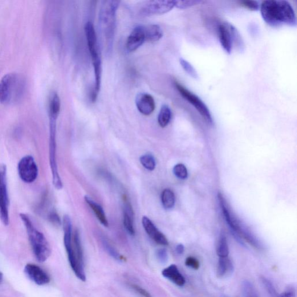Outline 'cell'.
<instances>
[{"instance_id":"6da1fadb","label":"cell","mask_w":297,"mask_h":297,"mask_svg":"<svg viewBox=\"0 0 297 297\" xmlns=\"http://www.w3.org/2000/svg\"><path fill=\"white\" fill-rule=\"evenodd\" d=\"M262 17L268 24L274 27L284 25L294 27L296 18L293 8L284 0H267L260 6Z\"/></svg>"},{"instance_id":"7a4b0ae2","label":"cell","mask_w":297,"mask_h":297,"mask_svg":"<svg viewBox=\"0 0 297 297\" xmlns=\"http://www.w3.org/2000/svg\"><path fill=\"white\" fill-rule=\"evenodd\" d=\"M26 89V80L19 73H10L0 80V103L5 105L18 103Z\"/></svg>"},{"instance_id":"3957f363","label":"cell","mask_w":297,"mask_h":297,"mask_svg":"<svg viewBox=\"0 0 297 297\" xmlns=\"http://www.w3.org/2000/svg\"><path fill=\"white\" fill-rule=\"evenodd\" d=\"M120 3L119 1H105L100 10V30L104 39L105 50L109 53L112 50L116 28V12Z\"/></svg>"},{"instance_id":"277c9868","label":"cell","mask_w":297,"mask_h":297,"mask_svg":"<svg viewBox=\"0 0 297 297\" xmlns=\"http://www.w3.org/2000/svg\"><path fill=\"white\" fill-rule=\"evenodd\" d=\"M20 217L25 226L28 241L36 259L40 262L46 261L51 253L50 244L43 234L37 229L27 215L22 213Z\"/></svg>"},{"instance_id":"5b68a950","label":"cell","mask_w":297,"mask_h":297,"mask_svg":"<svg viewBox=\"0 0 297 297\" xmlns=\"http://www.w3.org/2000/svg\"><path fill=\"white\" fill-rule=\"evenodd\" d=\"M88 50L90 54L95 75V84L91 94V101L96 102L101 89L102 78V62L100 56L98 44L94 26L91 22H88L85 26Z\"/></svg>"},{"instance_id":"8992f818","label":"cell","mask_w":297,"mask_h":297,"mask_svg":"<svg viewBox=\"0 0 297 297\" xmlns=\"http://www.w3.org/2000/svg\"><path fill=\"white\" fill-rule=\"evenodd\" d=\"M63 228L64 245L68 254L69 262L77 277L81 281L85 282L86 276H85V271L83 268L80 267L75 258L74 250H73V244L72 243V222L70 217L67 215H65L63 218Z\"/></svg>"},{"instance_id":"52a82bcc","label":"cell","mask_w":297,"mask_h":297,"mask_svg":"<svg viewBox=\"0 0 297 297\" xmlns=\"http://www.w3.org/2000/svg\"><path fill=\"white\" fill-rule=\"evenodd\" d=\"M56 120L50 119V144H49V154H50V163L52 175V183L55 188L61 189L63 188L62 182L59 176L58 165L56 162Z\"/></svg>"},{"instance_id":"ba28073f","label":"cell","mask_w":297,"mask_h":297,"mask_svg":"<svg viewBox=\"0 0 297 297\" xmlns=\"http://www.w3.org/2000/svg\"><path fill=\"white\" fill-rule=\"evenodd\" d=\"M10 199L7 185V169L6 165L0 166V219L4 225L9 224Z\"/></svg>"},{"instance_id":"9c48e42d","label":"cell","mask_w":297,"mask_h":297,"mask_svg":"<svg viewBox=\"0 0 297 297\" xmlns=\"http://www.w3.org/2000/svg\"><path fill=\"white\" fill-rule=\"evenodd\" d=\"M218 36L222 47L229 54L233 51L234 43L238 44L242 40L237 28L228 23H223L219 26Z\"/></svg>"},{"instance_id":"30bf717a","label":"cell","mask_w":297,"mask_h":297,"mask_svg":"<svg viewBox=\"0 0 297 297\" xmlns=\"http://www.w3.org/2000/svg\"><path fill=\"white\" fill-rule=\"evenodd\" d=\"M177 90L180 94L187 101L189 102L191 105H192L194 108H196L199 113L203 117L207 123L210 124L213 123V119L209 109L207 108L206 105L203 103V101L197 96L196 94L190 92L188 89L183 86L178 82L175 83Z\"/></svg>"},{"instance_id":"8fae6325","label":"cell","mask_w":297,"mask_h":297,"mask_svg":"<svg viewBox=\"0 0 297 297\" xmlns=\"http://www.w3.org/2000/svg\"><path fill=\"white\" fill-rule=\"evenodd\" d=\"M19 177L27 184L34 182L38 176V168L34 158L26 156L20 160L18 166Z\"/></svg>"},{"instance_id":"7c38bea8","label":"cell","mask_w":297,"mask_h":297,"mask_svg":"<svg viewBox=\"0 0 297 297\" xmlns=\"http://www.w3.org/2000/svg\"><path fill=\"white\" fill-rule=\"evenodd\" d=\"M176 6V1H149L142 6L140 12L142 15H162L172 11Z\"/></svg>"},{"instance_id":"4fadbf2b","label":"cell","mask_w":297,"mask_h":297,"mask_svg":"<svg viewBox=\"0 0 297 297\" xmlns=\"http://www.w3.org/2000/svg\"><path fill=\"white\" fill-rule=\"evenodd\" d=\"M24 271L27 278L39 286L46 285L50 282V276L36 264L27 263Z\"/></svg>"},{"instance_id":"5bb4252c","label":"cell","mask_w":297,"mask_h":297,"mask_svg":"<svg viewBox=\"0 0 297 297\" xmlns=\"http://www.w3.org/2000/svg\"><path fill=\"white\" fill-rule=\"evenodd\" d=\"M136 104L138 111L145 116L151 115L156 108L153 97L146 93H140L137 96Z\"/></svg>"},{"instance_id":"9a60e30c","label":"cell","mask_w":297,"mask_h":297,"mask_svg":"<svg viewBox=\"0 0 297 297\" xmlns=\"http://www.w3.org/2000/svg\"><path fill=\"white\" fill-rule=\"evenodd\" d=\"M146 42L144 25L134 28L128 37L126 47L129 52L138 50Z\"/></svg>"},{"instance_id":"2e32d148","label":"cell","mask_w":297,"mask_h":297,"mask_svg":"<svg viewBox=\"0 0 297 297\" xmlns=\"http://www.w3.org/2000/svg\"><path fill=\"white\" fill-rule=\"evenodd\" d=\"M142 225L146 233L154 242L162 246H168L169 242L165 236L158 230L149 218L144 217L142 219Z\"/></svg>"},{"instance_id":"e0dca14e","label":"cell","mask_w":297,"mask_h":297,"mask_svg":"<svg viewBox=\"0 0 297 297\" xmlns=\"http://www.w3.org/2000/svg\"><path fill=\"white\" fill-rule=\"evenodd\" d=\"M162 275L178 286L182 287L185 285L186 282L185 278L174 264L165 268L162 271Z\"/></svg>"},{"instance_id":"ac0fdd59","label":"cell","mask_w":297,"mask_h":297,"mask_svg":"<svg viewBox=\"0 0 297 297\" xmlns=\"http://www.w3.org/2000/svg\"><path fill=\"white\" fill-rule=\"evenodd\" d=\"M144 26L146 42H156L163 36V31L157 24H148Z\"/></svg>"},{"instance_id":"d6986e66","label":"cell","mask_w":297,"mask_h":297,"mask_svg":"<svg viewBox=\"0 0 297 297\" xmlns=\"http://www.w3.org/2000/svg\"><path fill=\"white\" fill-rule=\"evenodd\" d=\"M234 267L228 257L219 258L217 274L219 278L228 277L233 274Z\"/></svg>"},{"instance_id":"ffe728a7","label":"cell","mask_w":297,"mask_h":297,"mask_svg":"<svg viewBox=\"0 0 297 297\" xmlns=\"http://www.w3.org/2000/svg\"><path fill=\"white\" fill-rule=\"evenodd\" d=\"M125 202V210L124 213V225L125 228L128 233L131 235H135L136 232L134 229L133 223V210L131 206L127 202V199L126 197L124 198Z\"/></svg>"},{"instance_id":"44dd1931","label":"cell","mask_w":297,"mask_h":297,"mask_svg":"<svg viewBox=\"0 0 297 297\" xmlns=\"http://www.w3.org/2000/svg\"><path fill=\"white\" fill-rule=\"evenodd\" d=\"M85 202L87 203L90 208L93 211V213H95L96 216L100 222L103 224L104 226L106 227L109 226V223L108 221V219L107 217H106V215L105 213V211L102 207L97 204L96 202L93 201L92 199L88 196H85L84 197Z\"/></svg>"},{"instance_id":"7402d4cb","label":"cell","mask_w":297,"mask_h":297,"mask_svg":"<svg viewBox=\"0 0 297 297\" xmlns=\"http://www.w3.org/2000/svg\"><path fill=\"white\" fill-rule=\"evenodd\" d=\"M73 250L75 258L79 266L84 269V257L82 246H81L80 234L79 232L76 230L74 235V243H73Z\"/></svg>"},{"instance_id":"603a6c76","label":"cell","mask_w":297,"mask_h":297,"mask_svg":"<svg viewBox=\"0 0 297 297\" xmlns=\"http://www.w3.org/2000/svg\"><path fill=\"white\" fill-rule=\"evenodd\" d=\"M216 251L219 258L228 257L229 249L226 236L222 233L219 237L216 246Z\"/></svg>"},{"instance_id":"cb8c5ba5","label":"cell","mask_w":297,"mask_h":297,"mask_svg":"<svg viewBox=\"0 0 297 297\" xmlns=\"http://www.w3.org/2000/svg\"><path fill=\"white\" fill-rule=\"evenodd\" d=\"M172 113L169 106L162 105L158 116V123L162 128L167 127L172 119Z\"/></svg>"},{"instance_id":"d4e9b609","label":"cell","mask_w":297,"mask_h":297,"mask_svg":"<svg viewBox=\"0 0 297 297\" xmlns=\"http://www.w3.org/2000/svg\"><path fill=\"white\" fill-rule=\"evenodd\" d=\"M161 202L162 206L166 209L173 208L176 202V197L172 190L166 189L161 194Z\"/></svg>"},{"instance_id":"484cf974","label":"cell","mask_w":297,"mask_h":297,"mask_svg":"<svg viewBox=\"0 0 297 297\" xmlns=\"http://www.w3.org/2000/svg\"><path fill=\"white\" fill-rule=\"evenodd\" d=\"M243 297H258L253 284L248 280H245L242 284Z\"/></svg>"},{"instance_id":"4316f807","label":"cell","mask_w":297,"mask_h":297,"mask_svg":"<svg viewBox=\"0 0 297 297\" xmlns=\"http://www.w3.org/2000/svg\"><path fill=\"white\" fill-rule=\"evenodd\" d=\"M140 162L146 169L153 171L156 168V162L154 157L150 154H145L140 158Z\"/></svg>"},{"instance_id":"83f0119b","label":"cell","mask_w":297,"mask_h":297,"mask_svg":"<svg viewBox=\"0 0 297 297\" xmlns=\"http://www.w3.org/2000/svg\"><path fill=\"white\" fill-rule=\"evenodd\" d=\"M180 62L182 68L190 77H192L194 79H199L197 73L192 64L183 58H180Z\"/></svg>"},{"instance_id":"f1b7e54d","label":"cell","mask_w":297,"mask_h":297,"mask_svg":"<svg viewBox=\"0 0 297 297\" xmlns=\"http://www.w3.org/2000/svg\"><path fill=\"white\" fill-rule=\"evenodd\" d=\"M173 172L177 178L181 180H185L188 178V173L186 167L183 164H178L175 166Z\"/></svg>"},{"instance_id":"f546056e","label":"cell","mask_w":297,"mask_h":297,"mask_svg":"<svg viewBox=\"0 0 297 297\" xmlns=\"http://www.w3.org/2000/svg\"><path fill=\"white\" fill-rule=\"evenodd\" d=\"M201 1L197 0H189V1H176V6L178 9L185 10L187 8L198 5Z\"/></svg>"},{"instance_id":"4dcf8cb0","label":"cell","mask_w":297,"mask_h":297,"mask_svg":"<svg viewBox=\"0 0 297 297\" xmlns=\"http://www.w3.org/2000/svg\"><path fill=\"white\" fill-rule=\"evenodd\" d=\"M241 6L251 11H257L260 9L259 3L257 1H245L241 3Z\"/></svg>"},{"instance_id":"1f68e13d","label":"cell","mask_w":297,"mask_h":297,"mask_svg":"<svg viewBox=\"0 0 297 297\" xmlns=\"http://www.w3.org/2000/svg\"><path fill=\"white\" fill-rule=\"evenodd\" d=\"M185 264L186 266L190 268H193L194 270H198L200 267V263H199L198 260L193 257H189L186 258L185 261Z\"/></svg>"},{"instance_id":"d6a6232c","label":"cell","mask_w":297,"mask_h":297,"mask_svg":"<svg viewBox=\"0 0 297 297\" xmlns=\"http://www.w3.org/2000/svg\"><path fill=\"white\" fill-rule=\"evenodd\" d=\"M131 287L142 297H152L149 292L137 284H131Z\"/></svg>"},{"instance_id":"836d02e7","label":"cell","mask_w":297,"mask_h":297,"mask_svg":"<svg viewBox=\"0 0 297 297\" xmlns=\"http://www.w3.org/2000/svg\"><path fill=\"white\" fill-rule=\"evenodd\" d=\"M105 247L107 249L109 254L112 256L114 258L119 260V261L122 260L121 256L111 245H109L108 243H105Z\"/></svg>"},{"instance_id":"e575fe53","label":"cell","mask_w":297,"mask_h":297,"mask_svg":"<svg viewBox=\"0 0 297 297\" xmlns=\"http://www.w3.org/2000/svg\"><path fill=\"white\" fill-rule=\"evenodd\" d=\"M157 257L162 263H166L168 260V254L164 249H160L157 252Z\"/></svg>"},{"instance_id":"d590c367","label":"cell","mask_w":297,"mask_h":297,"mask_svg":"<svg viewBox=\"0 0 297 297\" xmlns=\"http://www.w3.org/2000/svg\"><path fill=\"white\" fill-rule=\"evenodd\" d=\"M263 283L264 285H265L267 287V289L268 290V291L270 292V294L272 296L276 297V292L275 290V288L274 287L273 285H272V283L269 281V280L263 279Z\"/></svg>"},{"instance_id":"8d00e7d4","label":"cell","mask_w":297,"mask_h":297,"mask_svg":"<svg viewBox=\"0 0 297 297\" xmlns=\"http://www.w3.org/2000/svg\"><path fill=\"white\" fill-rule=\"evenodd\" d=\"M279 297H295V292L293 289H288L283 292Z\"/></svg>"},{"instance_id":"74e56055","label":"cell","mask_w":297,"mask_h":297,"mask_svg":"<svg viewBox=\"0 0 297 297\" xmlns=\"http://www.w3.org/2000/svg\"><path fill=\"white\" fill-rule=\"evenodd\" d=\"M176 251L179 254H182L184 251V247L181 244L178 245L176 247Z\"/></svg>"},{"instance_id":"f35d334b","label":"cell","mask_w":297,"mask_h":297,"mask_svg":"<svg viewBox=\"0 0 297 297\" xmlns=\"http://www.w3.org/2000/svg\"><path fill=\"white\" fill-rule=\"evenodd\" d=\"M3 280V275L2 272H0V283H1Z\"/></svg>"},{"instance_id":"ab89813d","label":"cell","mask_w":297,"mask_h":297,"mask_svg":"<svg viewBox=\"0 0 297 297\" xmlns=\"http://www.w3.org/2000/svg\"><path fill=\"white\" fill-rule=\"evenodd\" d=\"M221 297H229V296H227V295H223Z\"/></svg>"}]
</instances>
